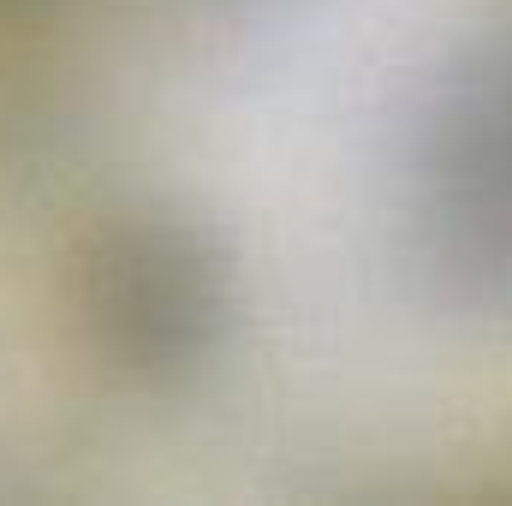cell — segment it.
I'll return each instance as SVG.
<instances>
[{
    "mask_svg": "<svg viewBox=\"0 0 512 506\" xmlns=\"http://www.w3.org/2000/svg\"><path fill=\"white\" fill-rule=\"evenodd\" d=\"M72 328L120 387L185 393L233 346L239 262L179 203H120L72 251Z\"/></svg>",
    "mask_w": 512,
    "mask_h": 506,
    "instance_id": "6da1fadb",
    "label": "cell"
},
{
    "mask_svg": "<svg viewBox=\"0 0 512 506\" xmlns=\"http://www.w3.org/2000/svg\"><path fill=\"white\" fill-rule=\"evenodd\" d=\"M405 251L441 310L512 316V36L459 42L405 149Z\"/></svg>",
    "mask_w": 512,
    "mask_h": 506,
    "instance_id": "7a4b0ae2",
    "label": "cell"
},
{
    "mask_svg": "<svg viewBox=\"0 0 512 506\" xmlns=\"http://www.w3.org/2000/svg\"><path fill=\"white\" fill-rule=\"evenodd\" d=\"M72 0H0V30H42L66 12Z\"/></svg>",
    "mask_w": 512,
    "mask_h": 506,
    "instance_id": "3957f363",
    "label": "cell"
}]
</instances>
